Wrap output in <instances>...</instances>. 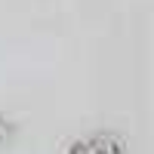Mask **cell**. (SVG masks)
I'll return each instance as SVG.
<instances>
[{"instance_id": "6da1fadb", "label": "cell", "mask_w": 154, "mask_h": 154, "mask_svg": "<svg viewBox=\"0 0 154 154\" xmlns=\"http://www.w3.org/2000/svg\"><path fill=\"white\" fill-rule=\"evenodd\" d=\"M68 154H123L120 145L114 142L108 136H93V139H83V142H77Z\"/></svg>"}]
</instances>
